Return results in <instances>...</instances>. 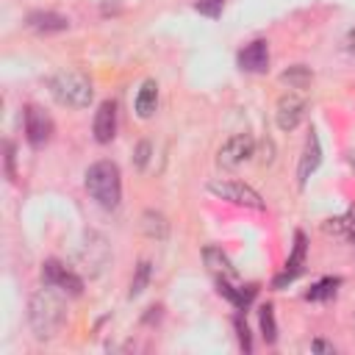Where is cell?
<instances>
[{
    "label": "cell",
    "mask_w": 355,
    "mask_h": 355,
    "mask_svg": "<svg viewBox=\"0 0 355 355\" xmlns=\"http://www.w3.org/2000/svg\"><path fill=\"white\" fill-rule=\"evenodd\" d=\"M86 191L103 208H116L122 200V178L114 161H94L86 169Z\"/></svg>",
    "instance_id": "7a4b0ae2"
},
{
    "label": "cell",
    "mask_w": 355,
    "mask_h": 355,
    "mask_svg": "<svg viewBox=\"0 0 355 355\" xmlns=\"http://www.w3.org/2000/svg\"><path fill=\"white\" fill-rule=\"evenodd\" d=\"M305 114H308V100L302 97V94H297V92H288V94H283L280 100H277V105H275V122H277V128L280 130H294L302 119H305Z\"/></svg>",
    "instance_id": "8992f818"
},
{
    "label": "cell",
    "mask_w": 355,
    "mask_h": 355,
    "mask_svg": "<svg viewBox=\"0 0 355 355\" xmlns=\"http://www.w3.org/2000/svg\"><path fill=\"white\" fill-rule=\"evenodd\" d=\"M222 6H225V0H197V11L205 17H214V19L222 14Z\"/></svg>",
    "instance_id": "603a6c76"
},
{
    "label": "cell",
    "mask_w": 355,
    "mask_h": 355,
    "mask_svg": "<svg viewBox=\"0 0 355 355\" xmlns=\"http://www.w3.org/2000/svg\"><path fill=\"white\" fill-rule=\"evenodd\" d=\"M47 86H50V94L55 97V103H61L67 108H86L92 103V97H94L92 80L83 72H75V69L53 72Z\"/></svg>",
    "instance_id": "3957f363"
},
{
    "label": "cell",
    "mask_w": 355,
    "mask_h": 355,
    "mask_svg": "<svg viewBox=\"0 0 355 355\" xmlns=\"http://www.w3.org/2000/svg\"><path fill=\"white\" fill-rule=\"evenodd\" d=\"M208 191L216 194L219 200H227V202H236V205H244V208H252V211H263V200L261 194L247 186V183H239V180H211L208 183Z\"/></svg>",
    "instance_id": "277c9868"
},
{
    "label": "cell",
    "mask_w": 355,
    "mask_h": 355,
    "mask_svg": "<svg viewBox=\"0 0 355 355\" xmlns=\"http://www.w3.org/2000/svg\"><path fill=\"white\" fill-rule=\"evenodd\" d=\"M252 155H255V141H252V136H250V133H236V136H230V139L219 147L216 161H219L222 169H236V166H241L244 161H250Z\"/></svg>",
    "instance_id": "5b68a950"
},
{
    "label": "cell",
    "mask_w": 355,
    "mask_h": 355,
    "mask_svg": "<svg viewBox=\"0 0 355 355\" xmlns=\"http://www.w3.org/2000/svg\"><path fill=\"white\" fill-rule=\"evenodd\" d=\"M336 286H338V277H324L316 286H311V291L305 297L308 300H330V297H336Z\"/></svg>",
    "instance_id": "7402d4cb"
},
{
    "label": "cell",
    "mask_w": 355,
    "mask_h": 355,
    "mask_svg": "<svg viewBox=\"0 0 355 355\" xmlns=\"http://www.w3.org/2000/svg\"><path fill=\"white\" fill-rule=\"evenodd\" d=\"M261 330H263V341L266 344H275L277 324H275V308L272 305H261Z\"/></svg>",
    "instance_id": "44dd1931"
},
{
    "label": "cell",
    "mask_w": 355,
    "mask_h": 355,
    "mask_svg": "<svg viewBox=\"0 0 355 355\" xmlns=\"http://www.w3.org/2000/svg\"><path fill=\"white\" fill-rule=\"evenodd\" d=\"M349 166H352V169H355V150H352V153H349Z\"/></svg>",
    "instance_id": "f1b7e54d"
},
{
    "label": "cell",
    "mask_w": 355,
    "mask_h": 355,
    "mask_svg": "<svg viewBox=\"0 0 355 355\" xmlns=\"http://www.w3.org/2000/svg\"><path fill=\"white\" fill-rule=\"evenodd\" d=\"M111 261V250L105 244V239L100 233H86L83 244H80V263L86 266L89 275H100Z\"/></svg>",
    "instance_id": "52a82bcc"
},
{
    "label": "cell",
    "mask_w": 355,
    "mask_h": 355,
    "mask_svg": "<svg viewBox=\"0 0 355 355\" xmlns=\"http://www.w3.org/2000/svg\"><path fill=\"white\" fill-rule=\"evenodd\" d=\"M302 263H305V236H302V233H297V239H294V252L288 255L283 275H277V277H275V286L280 288V286L291 283V280L302 272Z\"/></svg>",
    "instance_id": "5bb4252c"
},
{
    "label": "cell",
    "mask_w": 355,
    "mask_h": 355,
    "mask_svg": "<svg viewBox=\"0 0 355 355\" xmlns=\"http://www.w3.org/2000/svg\"><path fill=\"white\" fill-rule=\"evenodd\" d=\"M319 164H322V144H319L316 130H311V136H308V141H305V150H302V155H300V164H297V183L305 186L308 178L319 169Z\"/></svg>",
    "instance_id": "8fae6325"
},
{
    "label": "cell",
    "mask_w": 355,
    "mask_h": 355,
    "mask_svg": "<svg viewBox=\"0 0 355 355\" xmlns=\"http://www.w3.org/2000/svg\"><path fill=\"white\" fill-rule=\"evenodd\" d=\"M155 105H158V83L155 80H144L136 92V100H133V108H136V116L141 119H150L155 114Z\"/></svg>",
    "instance_id": "9a60e30c"
},
{
    "label": "cell",
    "mask_w": 355,
    "mask_h": 355,
    "mask_svg": "<svg viewBox=\"0 0 355 355\" xmlns=\"http://www.w3.org/2000/svg\"><path fill=\"white\" fill-rule=\"evenodd\" d=\"M64 322H67L64 297L55 291V286L44 283V288H36L28 300V324L39 341H50L61 333Z\"/></svg>",
    "instance_id": "6da1fadb"
},
{
    "label": "cell",
    "mask_w": 355,
    "mask_h": 355,
    "mask_svg": "<svg viewBox=\"0 0 355 355\" xmlns=\"http://www.w3.org/2000/svg\"><path fill=\"white\" fill-rule=\"evenodd\" d=\"M280 80L288 83V89H305V86H311L313 72H311L305 64H294V67H288L286 72H280Z\"/></svg>",
    "instance_id": "d6986e66"
},
{
    "label": "cell",
    "mask_w": 355,
    "mask_h": 355,
    "mask_svg": "<svg viewBox=\"0 0 355 355\" xmlns=\"http://www.w3.org/2000/svg\"><path fill=\"white\" fill-rule=\"evenodd\" d=\"M141 233L147 236V239H155V241H164L166 236H169V222H166V216L161 214V211H144L141 214Z\"/></svg>",
    "instance_id": "e0dca14e"
},
{
    "label": "cell",
    "mask_w": 355,
    "mask_h": 355,
    "mask_svg": "<svg viewBox=\"0 0 355 355\" xmlns=\"http://www.w3.org/2000/svg\"><path fill=\"white\" fill-rule=\"evenodd\" d=\"M202 258H205V266H208L214 275H219V277H225V280H233V277H236V269H233L230 258H227L219 247H214V244L202 247Z\"/></svg>",
    "instance_id": "2e32d148"
},
{
    "label": "cell",
    "mask_w": 355,
    "mask_h": 355,
    "mask_svg": "<svg viewBox=\"0 0 355 355\" xmlns=\"http://www.w3.org/2000/svg\"><path fill=\"white\" fill-rule=\"evenodd\" d=\"M150 150H153V144H150V141H139V144H136V150H133V161H136V166H139V169H144V166H147Z\"/></svg>",
    "instance_id": "cb8c5ba5"
},
{
    "label": "cell",
    "mask_w": 355,
    "mask_h": 355,
    "mask_svg": "<svg viewBox=\"0 0 355 355\" xmlns=\"http://www.w3.org/2000/svg\"><path fill=\"white\" fill-rule=\"evenodd\" d=\"M28 28L36 31V33H58V31L69 28V19L64 14H55V11H31L28 14Z\"/></svg>",
    "instance_id": "4fadbf2b"
},
{
    "label": "cell",
    "mask_w": 355,
    "mask_h": 355,
    "mask_svg": "<svg viewBox=\"0 0 355 355\" xmlns=\"http://www.w3.org/2000/svg\"><path fill=\"white\" fill-rule=\"evenodd\" d=\"M347 50L355 55V28H352V31H349V36H347Z\"/></svg>",
    "instance_id": "83f0119b"
},
{
    "label": "cell",
    "mask_w": 355,
    "mask_h": 355,
    "mask_svg": "<svg viewBox=\"0 0 355 355\" xmlns=\"http://www.w3.org/2000/svg\"><path fill=\"white\" fill-rule=\"evenodd\" d=\"M6 175L14 180L17 178V172H14V144L11 141H6Z\"/></svg>",
    "instance_id": "484cf974"
},
{
    "label": "cell",
    "mask_w": 355,
    "mask_h": 355,
    "mask_svg": "<svg viewBox=\"0 0 355 355\" xmlns=\"http://www.w3.org/2000/svg\"><path fill=\"white\" fill-rule=\"evenodd\" d=\"M233 324H236V330H239L241 349H244V352H250V349H252V341H250V330H247V324L241 322V316H236V319H233Z\"/></svg>",
    "instance_id": "d4e9b609"
},
{
    "label": "cell",
    "mask_w": 355,
    "mask_h": 355,
    "mask_svg": "<svg viewBox=\"0 0 355 355\" xmlns=\"http://www.w3.org/2000/svg\"><path fill=\"white\" fill-rule=\"evenodd\" d=\"M116 136V105L114 100H103L94 111V139L100 144H108Z\"/></svg>",
    "instance_id": "7c38bea8"
},
{
    "label": "cell",
    "mask_w": 355,
    "mask_h": 355,
    "mask_svg": "<svg viewBox=\"0 0 355 355\" xmlns=\"http://www.w3.org/2000/svg\"><path fill=\"white\" fill-rule=\"evenodd\" d=\"M239 69L252 72V75H263V72L269 69V42H266V39L250 42V44L239 53Z\"/></svg>",
    "instance_id": "30bf717a"
},
{
    "label": "cell",
    "mask_w": 355,
    "mask_h": 355,
    "mask_svg": "<svg viewBox=\"0 0 355 355\" xmlns=\"http://www.w3.org/2000/svg\"><path fill=\"white\" fill-rule=\"evenodd\" d=\"M53 136V119L44 108L39 105H28L25 108V139L31 147H42L47 144Z\"/></svg>",
    "instance_id": "9c48e42d"
},
{
    "label": "cell",
    "mask_w": 355,
    "mask_h": 355,
    "mask_svg": "<svg viewBox=\"0 0 355 355\" xmlns=\"http://www.w3.org/2000/svg\"><path fill=\"white\" fill-rule=\"evenodd\" d=\"M150 275H153L150 261H139V266H136V272H133V280H130V297H139V294L147 288Z\"/></svg>",
    "instance_id": "ffe728a7"
},
{
    "label": "cell",
    "mask_w": 355,
    "mask_h": 355,
    "mask_svg": "<svg viewBox=\"0 0 355 355\" xmlns=\"http://www.w3.org/2000/svg\"><path fill=\"white\" fill-rule=\"evenodd\" d=\"M324 233L344 236V239L355 241V205L347 208V214H341V216H336V219H327V222H324Z\"/></svg>",
    "instance_id": "ac0fdd59"
},
{
    "label": "cell",
    "mask_w": 355,
    "mask_h": 355,
    "mask_svg": "<svg viewBox=\"0 0 355 355\" xmlns=\"http://www.w3.org/2000/svg\"><path fill=\"white\" fill-rule=\"evenodd\" d=\"M311 349H313V352H333V344H327V341L316 338V341L311 344Z\"/></svg>",
    "instance_id": "4316f807"
},
{
    "label": "cell",
    "mask_w": 355,
    "mask_h": 355,
    "mask_svg": "<svg viewBox=\"0 0 355 355\" xmlns=\"http://www.w3.org/2000/svg\"><path fill=\"white\" fill-rule=\"evenodd\" d=\"M42 280H44L47 286H55V288L72 294V297H78V294L83 291V280H80L72 269H67L64 263H58L55 258H50V261L42 263Z\"/></svg>",
    "instance_id": "ba28073f"
}]
</instances>
